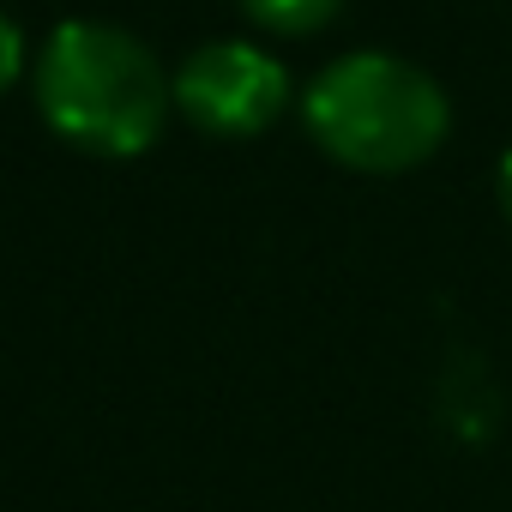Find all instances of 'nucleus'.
<instances>
[{
    "mask_svg": "<svg viewBox=\"0 0 512 512\" xmlns=\"http://www.w3.org/2000/svg\"><path fill=\"white\" fill-rule=\"evenodd\" d=\"M31 85L49 127L103 157L145 151L175 103V73L109 19H61L37 49Z\"/></svg>",
    "mask_w": 512,
    "mask_h": 512,
    "instance_id": "obj_1",
    "label": "nucleus"
},
{
    "mask_svg": "<svg viewBox=\"0 0 512 512\" xmlns=\"http://www.w3.org/2000/svg\"><path fill=\"white\" fill-rule=\"evenodd\" d=\"M308 133L356 169H410L446 139V91L392 49H356L320 67L302 97Z\"/></svg>",
    "mask_w": 512,
    "mask_h": 512,
    "instance_id": "obj_2",
    "label": "nucleus"
},
{
    "mask_svg": "<svg viewBox=\"0 0 512 512\" xmlns=\"http://www.w3.org/2000/svg\"><path fill=\"white\" fill-rule=\"evenodd\" d=\"M290 103V73L247 37H211L175 67V109L211 133H260Z\"/></svg>",
    "mask_w": 512,
    "mask_h": 512,
    "instance_id": "obj_3",
    "label": "nucleus"
},
{
    "mask_svg": "<svg viewBox=\"0 0 512 512\" xmlns=\"http://www.w3.org/2000/svg\"><path fill=\"white\" fill-rule=\"evenodd\" d=\"M241 7H247V19H260L272 31H314L344 7V0H241Z\"/></svg>",
    "mask_w": 512,
    "mask_h": 512,
    "instance_id": "obj_4",
    "label": "nucleus"
},
{
    "mask_svg": "<svg viewBox=\"0 0 512 512\" xmlns=\"http://www.w3.org/2000/svg\"><path fill=\"white\" fill-rule=\"evenodd\" d=\"M19 67H25V31H19L7 13H0V91L19 79Z\"/></svg>",
    "mask_w": 512,
    "mask_h": 512,
    "instance_id": "obj_5",
    "label": "nucleus"
},
{
    "mask_svg": "<svg viewBox=\"0 0 512 512\" xmlns=\"http://www.w3.org/2000/svg\"><path fill=\"white\" fill-rule=\"evenodd\" d=\"M500 205H506V223H512V151L500 157Z\"/></svg>",
    "mask_w": 512,
    "mask_h": 512,
    "instance_id": "obj_6",
    "label": "nucleus"
}]
</instances>
